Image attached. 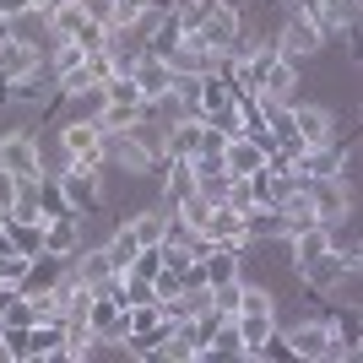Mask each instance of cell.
Masks as SVG:
<instances>
[{"instance_id": "cell-1", "label": "cell", "mask_w": 363, "mask_h": 363, "mask_svg": "<svg viewBox=\"0 0 363 363\" xmlns=\"http://www.w3.org/2000/svg\"><path fill=\"white\" fill-rule=\"evenodd\" d=\"M272 49L282 55V60L303 65V60H320L331 44H325V33H320V22L309 11H288V16H282V28H277V38H272Z\"/></svg>"}, {"instance_id": "cell-2", "label": "cell", "mask_w": 363, "mask_h": 363, "mask_svg": "<svg viewBox=\"0 0 363 363\" xmlns=\"http://www.w3.org/2000/svg\"><path fill=\"white\" fill-rule=\"evenodd\" d=\"M0 168H6L11 179H44L49 174L44 136H33V130H6V136H0Z\"/></svg>"}, {"instance_id": "cell-3", "label": "cell", "mask_w": 363, "mask_h": 363, "mask_svg": "<svg viewBox=\"0 0 363 363\" xmlns=\"http://www.w3.org/2000/svg\"><path fill=\"white\" fill-rule=\"evenodd\" d=\"M206 55H239L244 49V33H239V11L233 6H223V0H212V11L201 16V28L190 33Z\"/></svg>"}, {"instance_id": "cell-4", "label": "cell", "mask_w": 363, "mask_h": 363, "mask_svg": "<svg viewBox=\"0 0 363 363\" xmlns=\"http://www.w3.org/2000/svg\"><path fill=\"white\" fill-rule=\"evenodd\" d=\"M55 152H60V163L104 157V125L98 120H60L55 125Z\"/></svg>"}, {"instance_id": "cell-5", "label": "cell", "mask_w": 363, "mask_h": 363, "mask_svg": "<svg viewBox=\"0 0 363 363\" xmlns=\"http://www.w3.org/2000/svg\"><path fill=\"white\" fill-rule=\"evenodd\" d=\"M163 157L168 163H190V157H206V120L201 114H184L163 130Z\"/></svg>"}, {"instance_id": "cell-6", "label": "cell", "mask_w": 363, "mask_h": 363, "mask_svg": "<svg viewBox=\"0 0 363 363\" xmlns=\"http://www.w3.org/2000/svg\"><path fill=\"white\" fill-rule=\"evenodd\" d=\"M38 65H44V49H33V44H22V38H11V33H0V87L33 76Z\"/></svg>"}, {"instance_id": "cell-7", "label": "cell", "mask_w": 363, "mask_h": 363, "mask_svg": "<svg viewBox=\"0 0 363 363\" xmlns=\"http://www.w3.org/2000/svg\"><path fill=\"white\" fill-rule=\"evenodd\" d=\"M130 82L141 87V98H147V104H157V98H163V92L174 87V71H168V60H163V55H152V49H147V55H141V60L130 65Z\"/></svg>"}, {"instance_id": "cell-8", "label": "cell", "mask_w": 363, "mask_h": 363, "mask_svg": "<svg viewBox=\"0 0 363 363\" xmlns=\"http://www.w3.org/2000/svg\"><path fill=\"white\" fill-rule=\"evenodd\" d=\"M201 239H206V244H228V250H244V212H239V206H228V201H217Z\"/></svg>"}, {"instance_id": "cell-9", "label": "cell", "mask_w": 363, "mask_h": 363, "mask_svg": "<svg viewBox=\"0 0 363 363\" xmlns=\"http://www.w3.org/2000/svg\"><path fill=\"white\" fill-rule=\"evenodd\" d=\"M28 342H33V363H60L65 320H33V325H28Z\"/></svg>"}, {"instance_id": "cell-10", "label": "cell", "mask_w": 363, "mask_h": 363, "mask_svg": "<svg viewBox=\"0 0 363 363\" xmlns=\"http://www.w3.org/2000/svg\"><path fill=\"white\" fill-rule=\"evenodd\" d=\"M60 272H65V260L60 255H44V250H38V255L28 260V272H22V282H16V293H49L55 288V282H60Z\"/></svg>"}, {"instance_id": "cell-11", "label": "cell", "mask_w": 363, "mask_h": 363, "mask_svg": "<svg viewBox=\"0 0 363 363\" xmlns=\"http://www.w3.org/2000/svg\"><path fill=\"white\" fill-rule=\"evenodd\" d=\"M76 250H82V228H76V212H71V217H49V223H44V255L71 260Z\"/></svg>"}, {"instance_id": "cell-12", "label": "cell", "mask_w": 363, "mask_h": 363, "mask_svg": "<svg viewBox=\"0 0 363 363\" xmlns=\"http://www.w3.org/2000/svg\"><path fill=\"white\" fill-rule=\"evenodd\" d=\"M233 98H239V92L228 87V76L223 71H206V76H201V92H196V114H201V120H212V114H223Z\"/></svg>"}, {"instance_id": "cell-13", "label": "cell", "mask_w": 363, "mask_h": 363, "mask_svg": "<svg viewBox=\"0 0 363 363\" xmlns=\"http://www.w3.org/2000/svg\"><path fill=\"white\" fill-rule=\"evenodd\" d=\"M104 255H108V266H114V277L130 266V260L141 255V239L130 233V223H114L108 228V239H104Z\"/></svg>"}, {"instance_id": "cell-14", "label": "cell", "mask_w": 363, "mask_h": 363, "mask_svg": "<svg viewBox=\"0 0 363 363\" xmlns=\"http://www.w3.org/2000/svg\"><path fill=\"white\" fill-rule=\"evenodd\" d=\"M0 250L38 255V250H44V223H6V233H0Z\"/></svg>"}, {"instance_id": "cell-15", "label": "cell", "mask_w": 363, "mask_h": 363, "mask_svg": "<svg viewBox=\"0 0 363 363\" xmlns=\"http://www.w3.org/2000/svg\"><path fill=\"white\" fill-rule=\"evenodd\" d=\"M38 212H44V217H71V212H76L71 201H65V190H60V179H55V174H44V179H38Z\"/></svg>"}, {"instance_id": "cell-16", "label": "cell", "mask_w": 363, "mask_h": 363, "mask_svg": "<svg viewBox=\"0 0 363 363\" xmlns=\"http://www.w3.org/2000/svg\"><path fill=\"white\" fill-rule=\"evenodd\" d=\"M0 325H33V298L28 293H11L0 303Z\"/></svg>"}, {"instance_id": "cell-17", "label": "cell", "mask_w": 363, "mask_h": 363, "mask_svg": "<svg viewBox=\"0 0 363 363\" xmlns=\"http://www.w3.org/2000/svg\"><path fill=\"white\" fill-rule=\"evenodd\" d=\"M33 11V0H0V22H11V16Z\"/></svg>"}, {"instance_id": "cell-18", "label": "cell", "mask_w": 363, "mask_h": 363, "mask_svg": "<svg viewBox=\"0 0 363 363\" xmlns=\"http://www.w3.org/2000/svg\"><path fill=\"white\" fill-rule=\"evenodd\" d=\"M320 0H288V11H315Z\"/></svg>"}, {"instance_id": "cell-19", "label": "cell", "mask_w": 363, "mask_h": 363, "mask_svg": "<svg viewBox=\"0 0 363 363\" xmlns=\"http://www.w3.org/2000/svg\"><path fill=\"white\" fill-rule=\"evenodd\" d=\"M0 363H11V358H6V331H0Z\"/></svg>"}, {"instance_id": "cell-20", "label": "cell", "mask_w": 363, "mask_h": 363, "mask_svg": "<svg viewBox=\"0 0 363 363\" xmlns=\"http://www.w3.org/2000/svg\"><path fill=\"white\" fill-rule=\"evenodd\" d=\"M0 33H6V22H0Z\"/></svg>"}]
</instances>
